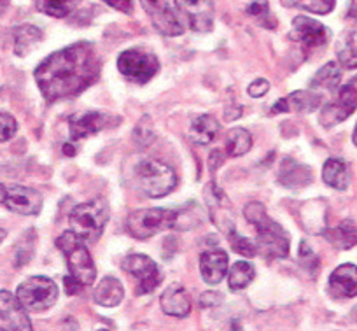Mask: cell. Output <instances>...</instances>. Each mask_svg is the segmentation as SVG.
<instances>
[{
	"instance_id": "obj_1",
	"label": "cell",
	"mask_w": 357,
	"mask_h": 331,
	"mask_svg": "<svg viewBox=\"0 0 357 331\" xmlns=\"http://www.w3.org/2000/svg\"><path fill=\"white\" fill-rule=\"evenodd\" d=\"M102 72L97 46L88 41L50 54L36 68L37 86L47 102L72 98L98 81Z\"/></svg>"
},
{
	"instance_id": "obj_2",
	"label": "cell",
	"mask_w": 357,
	"mask_h": 331,
	"mask_svg": "<svg viewBox=\"0 0 357 331\" xmlns=\"http://www.w3.org/2000/svg\"><path fill=\"white\" fill-rule=\"evenodd\" d=\"M243 216L250 225L256 228L257 251L268 258H287L289 256V235L284 232L280 225L266 214V209L261 202L247 203Z\"/></svg>"
},
{
	"instance_id": "obj_3",
	"label": "cell",
	"mask_w": 357,
	"mask_h": 331,
	"mask_svg": "<svg viewBox=\"0 0 357 331\" xmlns=\"http://www.w3.org/2000/svg\"><path fill=\"white\" fill-rule=\"evenodd\" d=\"M56 247L63 253L68 275L81 288L93 286L95 279H97V268H95L93 258L89 254L88 247L84 246V240L79 239L70 230V232H65L58 237Z\"/></svg>"
},
{
	"instance_id": "obj_4",
	"label": "cell",
	"mask_w": 357,
	"mask_h": 331,
	"mask_svg": "<svg viewBox=\"0 0 357 331\" xmlns=\"http://www.w3.org/2000/svg\"><path fill=\"white\" fill-rule=\"evenodd\" d=\"M133 179L139 191L149 198H161L170 195L177 186V175L174 168L153 158H144L135 165Z\"/></svg>"
},
{
	"instance_id": "obj_5",
	"label": "cell",
	"mask_w": 357,
	"mask_h": 331,
	"mask_svg": "<svg viewBox=\"0 0 357 331\" xmlns=\"http://www.w3.org/2000/svg\"><path fill=\"white\" fill-rule=\"evenodd\" d=\"M111 210L104 198H95L74 207L68 217L70 230L84 242H95L109 223Z\"/></svg>"
},
{
	"instance_id": "obj_6",
	"label": "cell",
	"mask_w": 357,
	"mask_h": 331,
	"mask_svg": "<svg viewBox=\"0 0 357 331\" xmlns=\"http://www.w3.org/2000/svg\"><path fill=\"white\" fill-rule=\"evenodd\" d=\"M175 212L168 209L135 210L126 219V230L133 239L146 240L167 228H174Z\"/></svg>"
},
{
	"instance_id": "obj_7",
	"label": "cell",
	"mask_w": 357,
	"mask_h": 331,
	"mask_svg": "<svg viewBox=\"0 0 357 331\" xmlns=\"http://www.w3.org/2000/svg\"><path fill=\"white\" fill-rule=\"evenodd\" d=\"M118 68L128 81L146 84L158 74L160 61L156 54L144 47H130L119 54Z\"/></svg>"
},
{
	"instance_id": "obj_8",
	"label": "cell",
	"mask_w": 357,
	"mask_h": 331,
	"mask_svg": "<svg viewBox=\"0 0 357 331\" xmlns=\"http://www.w3.org/2000/svg\"><path fill=\"white\" fill-rule=\"evenodd\" d=\"M16 296L25 305V309L40 312V310L51 309L56 303L58 286L50 277L36 275L18 286Z\"/></svg>"
},
{
	"instance_id": "obj_9",
	"label": "cell",
	"mask_w": 357,
	"mask_h": 331,
	"mask_svg": "<svg viewBox=\"0 0 357 331\" xmlns=\"http://www.w3.org/2000/svg\"><path fill=\"white\" fill-rule=\"evenodd\" d=\"M357 109V75H354L347 84L338 89L335 98L326 103L319 116V123L324 128H333L338 123L345 122Z\"/></svg>"
},
{
	"instance_id": "obj_10",
	"label": "cell",
	"mask_w": 357,
	"mask_h": 331,
	"mask_svg": "<svg viewBox=\"0 0 357 331\" xmlns=\"http://www.w3.org/2000/svg\"><path fill=\"white\" fill-rule=\"evenodd\" d=\"M0 205L20 216H37L43 210V195L22 184H0Z\"/></svg>"
},
{
	"instance_id": "obj_11",
	"label": "cell",
	"mask_w": 357,
	"mask_h": 331,
	"mask_svg": "<svg viewBox=\"0 0 357 331\" xmlns=\"http://www.w3.org/2000/svg\"><path fill=\"white\" fill-rule=\"evenodd\" d=\"M123 270L137 281L135 293L139 296L153 293L163 281V274L158 265L146 254H128L123 260Z\"/></svg>"
},
{
	"instance_id": "obj_12",
	"label": "cell",
	"mask_w": 357,
	"mask_h": 331,
	"mask_svg": "<svg viewBox=\"0 0 357 331\" xmlns=\"http://www.w3.org/2000/svg\"><path fill=\"white\" fill-rule=\"evenodd\" d=\"M144 11L149 16L153 27L167 37L183 36V23L178 20V15L172 8V0H140Z\"/></svg>"
},
{
	"instance_id": "obj_13",
	"label": "cell",
	"mask_w": 357,
	"mask_h": 331,
	"mask_svg": "<svg viewBox=\"0 0 357 331\" xmlns=\"http://www.w3.org/2000/svg\"><path fill=\"white\" fill-rule=\"evenodd\" d=\"M289 37L300 43L305 50H319L331 41V30L317 20L298 16V18H294Z\"/></svg>"
},
{
	"instance_id": "obj_14",
	"label": "cell",
	"mask_w": 357,
	"mask_h": 331,
	"mask_svg": "<svg viewBox=\"0 0 357 331\" xmlns=\"http://www.w3.org/2000/svg\"><path fill=\"white\" fill-rule=\"evenodd\" d=\"M178 16H183L195 32H211L214 27L212 0H174Z\"/></svg>"
},
{
	"instance_id": "obj_15",
	"label": "cell",
	"mask_w": 357,
	"mask_h": 331,
	"mask_svg": "<svg viewBox=\"0 0 357 331\" xmlns=\"http://www.w3.org/2000/svg\"><path fill=\"white\" fill-rule=\"evenodd\" d=\"M0 330L30 331L32 321L26 314L25 305L18 296L9 291H0Z\"/></svg>"
},
{
	"instance_id": "obj_16",
	"label": "cell",
	"mask_w": 357,
	"mask_h": 331,
	"mask_svg": "<svg viewBox=\"0 0 357 331\" xmlns=\"http://www.w3.org/2000/svg\"><path fill=\"white\" fill-rule=\"evenodd\" d=\"M112 116L104 115V112H82V115H74L68 118V132H70L72 140L86 139L89 135H97L104 128H111L118 123H111Z\"/></svg>"
},
{
	"instance_id": "obj_17",
	"label": "cell",
	"mask_w": 357,
	"mask_h": 331,
	"mask_svg": "<svg viewBox=\"0 0 357 331\" xmlns=\"http://www.w3.org/2000/svg\"><path fill=\"white\" fill-rule=\"evenodd\" d=\"M324 102V96L321 93L314 91V89H298V91L291 93L286 98H280L279 102H275L272 112H314Z\"/></svg>"
},
{
	"instance_id": "obj_18",
	"label": "cell",
	"mask_w": 357,
	"mask_h": 331,
	"mask_svg": "<svg viewBox=\"0 0 357 331\" xmlns=\"http://www.w3.org/2000/svg\"><path fill=\"white\" fill-rule=\"evenodd\" d=\"M329 293L336 300L356 298L357 296V267L340 265L329 277Z\"/></svg>"
},
{
	"instance_id": "obj_19",
	"label": "cell",
	"mask_w": 357,
	"mask_h": 331,
	"mask_svg": "<svg viewBox=\"0 0 357 331\" xmlns=\"http://www.w3.org/2000/svg\"><path fill=\"white\" fill-rule=\"evenodd\" d=\"M200 272L202 279L208 286L221 284L228 274V254L221 249H211L204 253L200 258Z\"/></svg>"
},
{
	"instance_id": "obj_20",
	"label": "cell",
	"mask_w": 357,
	"mask_h": 331,
	"mask_svg": "<svg viewBox=\"0 0 357 331\" xmlns=\"http://www.w3.org/2000/svg\"><path fill=\"white\" fill-rule=\"evenodd\" d=\"M277 182L287 189H301L312 182V170L293 158H284L277 174Z\"/></svg>"
},
{
	"instance_id": "obj_21",
	"label": "cell",
	"mask_w": 357,
	"mask_h": 331,
	"mask_svg": "<svg viewBox=\"0 0 357 331\" xmlns=\"http://www.w3.org/2000/svg\"><path fill=\"white\" fill-rule=\"evenodd\" d=\"M161 309L174 317H186L191 312V298L181 284H170L161 295Z\"/></svg>"
},
{
	"instance_id": "obj_22",
	"label": "cell",
	"mask_w": 357,
	"mask_h": 331,
	"mask_svg": "<svg viewBox=\"0 0 357 331\" xmlns=\"http://www.w3.org/2000/svg\"><path fill=\"white\" fill-rule=\"evenodd\" d=\"M322 179H324L326 184L333 189H338V191H345L350 186V168L342 158H329L326 160L324 167H322Z\"/></svg>"
},
{
	"instance_id": "obj_23",
	"label": "cell",
	"mask_w": 357,
	"mask_h": 331,
	"mask_svg": "<svg viewBox=\"0 0 357 331\" xmlns=\"http://www.w3.org/2000/svg\"><path fill=\"white\" fill-rule=\"evenodd\" d=\"M340 81H342L340 65L336 64V61H328V64L315 74V78L312 79L308 88L321 93V95L324 96V93H335L336 89H338Z\"/></svg>"
},
{
	"instance_id": "obj_24",
	"label": "cell",
	"mask_w": 357,
	"mask_h": 331,
	"mask_svg": "<svg viewBox=\"0 0 357 331\" xmlns=\"http://www.w3.org/2000/svg\"><path fill=\"white\" fill-rule=\"evenodd\" d=\"M125 298L123 284L116 277H104L93 291L95 303L102 307H116Z\"/></svg>"
},
{
	"instance_id": "obj_25",
	"label": "cell",
	"mask_w": 357,
	"mask_h": 331,
	"mask_svg": "<svg viewBox=\"0 0 357 331\" xmlns=\"http://www.w3.org/2000/svg\"><path fill=\"white\" fill-rule=\"evenodd\" d=\"M219 122L211 115H202L193 118L190 126V137L195 144L207 146L215 139L219 132Z\"/></svg>"
},
{
	"instance_id": "obj_26",
	"label": "cell",
	"mask_w": 357,
	"mask_h": 331,
	"mask_svg": "<svg viewBox=\"0 0 357 331\" xmlns=\"http://www.w3.org/2000/svg\"><path fill=\"white\" fill-rule=\"evenodd\" d=\"M324 235L331 242V246L338 247V249H350V247L357 246V223L350 219L343 221L336 228L328 230Z\"/></svg>"
},
{
	"instance_id": "obj_27",
	"label": "cell",
	"mask_w": 357,
	"mask_h": 331,
	"mask_svg": "<svg viewBox=\"0 0 357 331\" xmlns=\"http://www.w3.org/2000/svg\"><path fill=\"white\" fill-rule=\"evenodd\" d=\"M13 39H15V53L18 57H25L43 39V32L33 25H22L13 30Z\"/></svg>"
},
{
	"instance_id": "obj_28",
	"label": "cell",
	"mask_w": 357,
	"mask_h": 331,
	"mask_svg": "<svg viewBox=\"0 0 357 331\" xmlns=\"http://www.w3.org/2000/svg\"><path fill=\"white\" fill-rule=\"evenodd\" d=\"M256 277V268L249 261H236L228 272V284L231 291H242Z\"/></svg>"
},
{
	"instance_id": "obj_29",
	"label": "cell",
	"mask_w": 357,
	"mask_h": 331,
	"mask_svg": "<svg viewBox=\"0 0 357 331\" xmlns=\"http://www.w3.org/2000/svg\"><path fill=\"white\" fill-rule=\"evenodd\" d=\"M37 11L44 13L53 18H67L79 4L81 0H33Z\"/></svg>"
},
{
	"instance_id": "obj_30",
	"label": "cell",
	"mask_w": 357,
	"mask_h": 331,
	"mask_svg": "<svg viewBox=\"0 0 357 331\" xmlns=\"http://www.w3.org/2000/svg\"><path fill=\"white\" fill-rule=\"evenodd\" d=\"M338 61L345 68H357V32H349L342 37L336 47Z\"/></svg>"
},
{
	"instance_id": "obj_31",
	"label": "cell",
	"mask_w": 357,
	"mask_h": 331,
	"mask_svg": "<svg viewBox=\"0 0 357 331\" xmlns=\"http://www.w3.org/2000/svg\"><path fill=\"white\" fill-rule=\"evenodd\" d=\"M252 147V137L247 130L235 128L228 133V140H226V151L231 158L243 156L247 151Z\"/></svg>"
},
{
	"instance_id": "obj_32",
	"label": "cell",
	"mask_w": 357,
	"mask_h": 331,
	"mask_svg": "<svg viewBox=\"0 0 357 331\" xmlns=\"http://www.w3.org/2000/svg\"><path fill=\"white\" fill-rule=\"evenodd\" d=\"M284 8L305 9L314 15H329L335 9L336 0H280Z\"/></svg>"
},
{
	"instance_id": "obj_33",
	"label": "cell",
	"mask_w": 357,
	"mask_h": 331,
	"mask_svg": "<svg viewBox=\"0 0 357 331\" xmlns=\"http://www.w3.org/2000/svg\"><path fill=\"white\" fill-rule=\"evenodd\" d=\"M228 239H229V244H231V249L235 251L236 254H240V256L254 258L256 254H259V251H257V244L252 242V240H249L247 237H242L240 233H236L235 228L228 233Z\"/></svg>"
},
{
	"instance_id": "obj_34",
	"label": "cell",
	"mask_w": 357,
	"mask_h": 331,
	"mask_svg": "<svg viewBox=\"0 0 357 331\" xmlns=\"http://www.w3.org/2000/svg\"><path fill=\"white\" fill-rule=\"evenodd\" d=\"M247 15L252 16L259 25L268 27V29H273L275 22H272V15H270V6H268V0H252L247 8Z\"/></svg>"
},
{
	"instance_id": "obj_35",
	"label": "cell",
	"mask_w": 357,
	"mask_h": 331,
	"mask_svg": "<svg viewBox=\"0 0 357 331\" xmlns=\"http://www.w3.org/2000/svg\"><path fill=\"white\" fill-rule=\"evenodd\" d=\"M300 265L308 275H312V277H314L319 272V268H321V260H319L317 254L310 249V246H308L307 242H301L300 246Z\"/></svg>"
},
{
	"instance_id": "obj_36",
	"label": "cell",
	"mask_w": 357,
	"mask_h": 331,
	"mask_svg": "<svg viewBox=\"0 0 357 331\" xmlns=\"http://www.w3.org/2000/svg\"><path fill=\"white\" fill-rule=\"evenodd\" d=\"M18 132V123L11 115L0 112V142H8Z\"/></svg>"
},
{
	"instance_id": "obj_37",
	"label": "cell",
	"mask_w": 357,
	"mask_h": 331,
	"mask_svg": "<svg viewBox=\"0 0 357 331\" xmlns=\"http://www.w3.org/2000/svg\"><path fill=\"white\" fill-rule=\"evenodd\" d=\"M268 89H270V82H268L266 79L259 78V79H256V81L250 82L249 88H247V93H249L252 98H259V96L266 95Z\"/></svg>"
},
{
	"instance_id": "obj_38",
	"label": "cell",
	"mask_w": 357,
	"mask_h": 331,
	"mask_svg": "<svg viewBox=\"0 0 357 331\" xmlns=\"http://www.w3.org/2000/svg\"><path fill=\"white\" fill-rule=\"evenodd\" d=\"M221 302H222V295H219V293H214V291L204 293V295L200 296V305L204 307V309L218 307L221 305Z\"/></svg>"
},
{
	"instance_id": "obj_39",
	"label": "cell",
	"mask_w": 357,
	"mask_h": 331,
	"mask_svg": "<svg viewBox=\"0 0 357 331\" xmlns=\"http://www.w3.org/2000/svg\"><path fill=\"white\" fill-rule=\"evenodd\" d=\"M105 4L114 8L116 11H121L125 15H132L133 13V2L132 0H104Z\"/></svg>"
},
{
	"instance_id": "obj_40",
	"label": "cell",
	"mask_w": 357,
	"mask_h": 331,
	"mask_svg": "<svg viewBox=\"0 0 357 331\" xmlns=\"http://www.w3.org/2000/svg\"><path fill=\"white\" fill-rule=\"evenodd\" d=\"M347 16L350 20H357V0H350L349 11H347Z\"/></svg>"
},
{
	"instance_id": "obj_41",
	"label": "cell",
	"mask_w": 357,
	"mask_h": 331,
	"mask_svg": "<svg viewBox=\"0 0 357 331\" xmlns=\"http://www.w3.org/2000/svg\"><path fill=\"white\" fill-rule=\"evenodd\" d=\"M8 6H9V0H0V15L8 9Z\"/></svg>"
},
{
	"instance_id": "obj_42",
	"label": "cell",
	"mask_w": 357,
	"mask_h": 331,
	"mask_svg": "<svg viewBox=\"0 0 357 331\" xmlns=\"http://www.w3.org/2000/svg\"><path fill=\"white\" fill-rule=\"evenodd\" d=\"M6 237H8V232H6L4 228H0V244L4 242V239H6Z\"/></svg>"
},
{
	"instance_id": "obj_43",
	"label": "cell",
	"mask_w": 357,
	"mask_h": 331,
	"mask_svg": "<svg viewBox=\"0 0 357 331\" xmlns=\"http://www.w3.org/2000/svg\"><path fill=\"white\" fill-rule=\"evenodd\" d=\"M352 140H354V144L357 146V123H356V128H354V133H352Z\"/></svg>"
}]
</instances>
